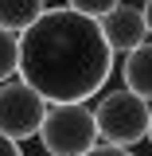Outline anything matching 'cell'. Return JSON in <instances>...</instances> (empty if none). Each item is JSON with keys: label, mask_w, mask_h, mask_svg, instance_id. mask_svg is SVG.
Masks as SVG:
<instances>
[{"label": "cell", "mask_w": 152, "mask_h": 156, "mask_svg": "<svg viewBox=\"0 0 152 156\" xmlns=\"http://www.w3.org/2000/svg\"><path fill=\"white\" fill-rule=\"evenodd\" d=\"M113 74V51L101 23L74 8H47L19 35V78L47 105L90 101Z\"/></svg>", "instance_id": "obj_1"}, {"label": "cell", "mask_w": 152, "mask_h": 156, "mask_svg": "<svg viewBox=\"0 0 152 156\" xmlns=\"http://www.w3.org/2000/svg\"><path fill=\"white\" fill-rule=\"evenodd\" d=\"M39 140H43V152H51V156H86L101 140L94 109L86 101L47 105L43 125H39Z\"/></svg>", "instance_id": "obj_2"}, {"label": "cell", "mask_w": 152, "mask_h": 156, "mask_svg": "<svg viewBox=\"0 0 152 156\" xmlns=\"http://www.w3.org/2000/svg\"><path fill=\"white\" fill-rule=\"evenodd\" d=\"M94 117H97V133H101L105 144L133 148L140 140H148L152 109H148V101L136 98L133 90H109L105 98H97Z\"/></svg>", "instance_id": "obj_3"}, {"label": "cell", "mask_w": 152, "mask_h": 156, "mask_svg": "<svg viewBox=\"0 0 152 156\" xmlns=\"http://www.w3.org/2000/svg\"><path fill=\"white\" fill-rule=\"evenodd\" d=\"M43 113H47V101H43L23 78L0 82V133L4 136H12V140L39 136Z\"/></svg>", "instance_id": "obj_4"}, {"label": "cell", "mask_w": 152, "mask_h": 156, "mask_svg": "<svg viewBox=\"0 0 152 156\" xmlns=\"http://www.w3.org/2000/svg\"><path fill=\"white\" fill-rule=\"evenodd\" d=\"M97 23H101V35H105V43H109V51L129 55V51H136L140 43H148L144 8H136V4H125V0H121L113 12H105Z\"/></svg>", "instance_id": "obj_5"}, {"label": "cell", "mask_w": 152, "mask_h": 156, "mask_svg": "<svg viewBox=\"0 0 152 156\" xmlns=\"http://www.w3.org/2000/svg\"><path fill=\"white\" fill-rule=\"evenodd\" d=\"M121 78H125V90H133L136 98L152 101V43H140L136 51L125 55Z\"/></svg>", "instance_id": "obj_6"}, {"label": "cell", "mask_w": 152, "mask_h": 156, "mask_svg": "<svg viewBox=\"0 0 152 156\" xmlns=\"http://www.w3.org/2000/svg\"><path fill=\"white\" fill-rule=\"evenodd\" d=\"M43 12H47V0H0V27L23 35Z\"/></svg>", "instance_id": "obj_7"}, {"label": "cell", "mask_w": 152, "mask_h": 156, "mask_svg": "<svg viewBox=\"0 0 152 156\" xmlns=\"http://www.w3.org/2000/svg\"><path fill=\"white\" fill-rule=\"evenodd\" d=\"M12 74H19V35L0 27V82H12Z\"/></svg>", "instance_id": "obj_8"}, {"label": "cell", "mask_w": 152, "mask_h": 156, "mask_svg": "<svg viewBox=\"0 0 152 156\" xmlns=\"http://www.w3.org/2000/svg\"><path fill=\"white\" fill-rule=\"evenodd\" d=\"M121 0H66V8H74V12H82V16L90 20H101L105 12H113Z\"/></svg>", "instance_id": "obj_9"}, {"label": "cell", "mask_w": 152, "mask_h": 156, "mask_svg": "<svg viewBox=\"0 0 152 156\" xmlns=\"http://www.w3.org/2000/svg\"><path fill=\"white\" fill-rule=\"evenodd\" d=\"M86 156H133V152H129V148H117V144H105V140H97Z\"/></svg>", "instance_id": "obj_10"}, {"label": "cell", "mask_w": 152, "mask_h": 156, "mask_svg": "<svg viewBox=\"0 0 152 156\" xmlns=\"http://www.w3.org/2000/svg\"><path fill=\"white\" fill-rule=\"evenodd\" d=\"M0 156H23L19 152V140H12V136L0 133Z\"/></svg>", "instance_id": "obj_11"}, {"label": "cell", "mask_w": 152, "mask_h": 156, "mask_svg": "<svg viewBox=\"0 0 152 156\" xmlns=\"http://www.w3.org/2000/svg\"><path fill=\"white\" fill-rule=\"evenodd\" d=\"M144 23H148V35H152V0H144Z\"/></svg>", "instance_id": "obj_12"}, {"label": "cell", "mask_w": 152, "mask_h": 156, "mask_svg": "<svg viewBox=\"0 0 152 156\" xmlns=\"http://www.w3.org/2000/svg\"><path fill=\"white\" fill-rule=\"evenodd\" d=\"M148 140H152V121H148Z\"/></svg>", "instance_id": "obj_13"}, {"label": "cell", "mask_w": 152, "mask_h": 156, "mask_svg": "<svg viewBox=\"0 0 152 156\" xmlns=\"http://www.w3.org/2000/svg\"><path fill=\"white\" fill-rule=\"evenodd\" d=\"M43 156H51V152H43Z\"/></svg>", "instance_id": "obj_14"}]
</instances>
